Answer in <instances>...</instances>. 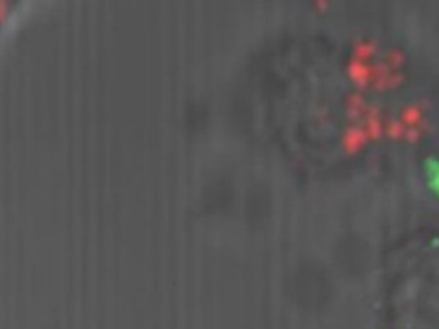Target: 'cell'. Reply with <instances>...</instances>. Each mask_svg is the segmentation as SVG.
Listing matches in <instances>:
<instances>
[{
  "mask_svg": "<svg viewBox=\"0 0 439 329\" xmlns=\"http://www.w3.org/2000/svg\"><path fill=\"white\" fill-rule=\"evenodd\" d=\"M24 6V0H0V38L21 16Z\"/></svg>",
  "mask_w": 439,
  "mask_h": 329,
  "instance_id": "6da1fadb",
  "label": "cell"
},
{
  "mask_svg": "<svg viewBox=\"0 0 439 329\" xmlns=\"http://www.w3.org/2000/svg\"><path fill=\"white\" fill-rule=\"evenodd\" d=\"M424 170H426L427 182L429 187L439 196V158L431 157L424 161Z\"/></svg>",
  "mask_w": 439,
  "mask_h": 329,
  "instance_id": "7a4b0ae2",
  "label": "cell"
}]
</instances>
